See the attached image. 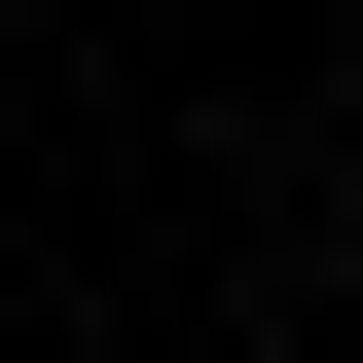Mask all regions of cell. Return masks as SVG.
<instances>
[{
	"label": "cell",
	"instance_id": "cell-1",
	"mask_svg": "<svg viewBox=\"0 0 363 363\" xmlns=\"http://www.w3.org/2000/svg\"><path fill=\"white\" fill-rule=\"evenodd\" d=\"M327 291H363V182H327Z\"/></svg>",
	"mask_w": 363,
	"mask_h": 363
}]
</instances>
